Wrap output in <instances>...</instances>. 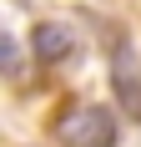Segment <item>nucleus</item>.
Segmentation results:
<instances>
[{
	"mask_svg": "<svg viewBox=\"0 0 141 147\" xmlns=\"http://www.w3.org/2000/svg\"><path fill=\"white\" fill-rule=\"evenodd\" d=\"M56 137L66 147H116V117L96 102H76L56 117Z\"/></svg>",
	"mask_w": 141,
	"mask_h": 147,
	"instance_id": "1",
	"label": "nucleus"
},
{
	"mask_svg": "<svg viewBox=\"0 0 141 147\" xmlns=\"http://www.w3.org/2000/svg\"><path fill=\"white\" fill-rule=\"evenodd\" d=\"M111 86H116V102L131 122H141V56L131 46H116L111 56Z\"/></svg>",
	"mask_w": 141,
	"mask_h": 147,
	"instance_id": "2",
	"label": "nucleus"
},
{
	"mask_svg": "<svg viewBox=\"0 0 141 147\" xmlns=\"http://www.w3.org/2000/svg\"><path fill=\"white\" fill-rule=\"evenodd\" d=\"M30 46H35V56H41L45 66H56V61L76 56V36H70L66 26H56V20H45V26H35V36H30Z\"/></svg>",
	"mask_w": 141,
	"mask_h": 147,
	"instance_id": "3",
	"label": "nucleus"
},
{
	"mask_svg": "<svg viewBox=\"0 0 141 147\" xmlns=\"http://www.w3.org/2000/svg\"><path fill=\"white\" fill-rule=\"evenodd\" d=\"M0 61H5V76H20V41H15L10 30L0 36Z\"/></svg>",
	"mask_w": 141,
	"mask_h": 147,
	"instance_id": "4",
	"label": "nucleus"
}]
</instances>
